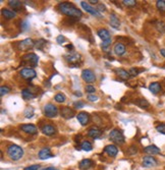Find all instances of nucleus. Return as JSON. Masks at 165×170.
I'll use <instances>...</instances> for the list:
<instances>
[{
  "instance_id": "nucleus-1",
  "label": "nucleus",
  "mask_w": 165,
  "mask_h": 170,
  "mask_svg": "<svg viewBox=\"0 0 165 170\" xmlns=\"http://www.w3.org/2000/svg\"><path fill=\"white\" fill-rule=\"evenodd\" d=\"M58 9L61 13L65 14L67 16H71V17L80 18L82 15V12L81 10L76 7L73 3H69V2H60L58 4Z\"/></svg>"
},
{
  "instance_id": "nucleus-2",
  "label": "nucleus",
  "mask_w": 165,
  "mask_h": 170,
  "mask_svg": "<svg viewBox=\"0 0 165 170\" xmlns=\"http://www.w3.org/2000/svg\"><path fill=\"white\" fill-rule=\"evenodd\" d=\"M6 152H7V155L12 161H18L20 159L22 158L24 156V150H22V147L17 146V145H9L6 149Z\"/></svg>"
},
{
  "instance_id": "nucleus-3",
  "label": "nucleus",
  "mask_w": 165,
  "mask_h": 170,
  "mask_svg": "<svg viewBox=\"0 0 165 170\" xmlns=\"http://www.w3.org/2000/svg\"><path fill=\"white\" fill-rule=\"evenodd\" d=\"M109 139L112 141L114 144L117 145H122L124 144V136H123L122 132L119 130L118 128H113L109 134Z\"/></svg>"
},
{
  "instance_id": "nucleus-4",
  "label": "nucleus",
  "mask_w": 165,
  "mask_h": 170,
  "mask_svg": "<svg viewBox=\"0 0 165 170\" xmlns=\"http://www.w3.org/2000/svg\"><path fill=\"white\" fill-rule=\"evenodd\" d=\"M44 114L46 115V117L48 118H53L56 117L58 115V108L53 104H46L44 106Z\"/></svg>"
},
{
  "instance_id": "nucleus-5",
  "label": "nucleus",
  "mask_w": 165,
  "mask_h": 170,
  "mask_svg": "<svg viewBox=\"0 0 165 170\" xmlns=\"http://www.w3.org/2000/svg\"><path fill=\"white\" fill-rule=\"evenodd\" d=\"M20 76L27 80H31L37 76L36 70L31 67H24L20 70Z\"/></svg>"
},
{
  "instance_id": "nucleus-6",
  "label": "nucleus",
  "mask_w": 165,
  "mask_h": 170,
  "mask_svg": "<svg viewBox=\"0 0 165 170\" xmlns=\"http://www.w3.org/2000/svg\"><path fill=\"white\" fill-rule=\"evenodd\" d=\"M22 59L24 60V63H28L31 66H36L39 61V57L34 53H28V54L24 55Z\"/></svg>"
},
{
  "instance_id": "nucleus-7",
  "label": "nucleus",
  "mask_w": 165,
  "mask_h": 170,
  "mask_svg": "<svg viewBox=\"0 0 165 170\" xmlns=\"http://www.w3.org/2000/svg\"><path fill=\"white\" fill-rule=\"evenodd\" d=\"M81 58V55L78 53H69V54L65 55V59L69 63H71V66H79Z\"/></svg>"
},
{
  "instance_id": "nucleus-8",
  "label": "nucleus",
  "mask_w": 165,
  "mask_h": 170,
  "mask_svg": "<svg viewBox=\"0 0 165 170\" xmlns=\"http://www.w3.org/2000/svg\"><path fill=\"white\" fill-rule=\"evenodd\" d=\"M157 164H158L157 160H156L153 156L148 155V156H144L143 157V162H142L143 167H146V168H151V167H155Z\"/></svg>"
},
{
  "instance_id": "nucleus-9",
  "label": "nucleus",
  "mask_w": 165,
  "mask_h": 170,
  "mask_svg": "<svg viewBox=\"0 0 165 170\" xmlns=\"http://www.w3.org/2000/svg\"><path fill=\"white\" fill-rule=\"evenodd\" d=\"M81 5H82V7L88 12V13L92 14V15L96 16V17H102V14L98 11V9H95L94 7H92V6H91L89 3H87L86 1H82Z\"/></svg>"
},
{
  "instance_id": "nucleus-10",
  "label": "nucleus",
  "mask_w": 165,
  "mask_h": 170,
  "mask_svg": "<svg viewBox=\"0 0 165 170\" xmlns=\"http://www.w3.org/2000/svg\"><path fill=\"white\" fill-rule=\"evenodd\" d=\"M35 46V43L32 39L28 38V39H24L22 40V42L18 43V49L22 51H27V50H30L32 49L33 47Z\"/></svg>"
},
{
  "instance_id": "nucleus-11",
  "label": "nucleus",
  "mask_w": 165,
  "mask_h": 170,
  "mask_svg": "<svg viewBox=\"0 0 165 170\" xmlns=\"http://www.w3.org/2000/svg\"><path fill=\"white\" fill-rule=\"evenodd\" d=\"M82 78L86 83H94L96 80V76L91 69H84L82 71Z\"/></svg>"
},
{
  "instance_id": "nucleus-12",
  "label": "nucleus",
  "mask_w": 165,
  "mask_h": 170,
  "mask_svg": "<svg viewBox=\"0 0 165 170\" xmlns=\"http://www.w3.org/2000/svg\"><path fill=\"white\" fill-rule=\"evenodd\" d=\"M144 152L146 154L150 155V156H154V155L160 154V149L155 145H150V146H147L144 148Z\"/></svg>"
},
{
  "instance_id": "nucleus-13",
  "label": "nucleus",
  "mask_w": 165,
  "mask_h": 170,
  "mask_svg": "<svg viewBox=\"0 0 165 170\" xmlns=\"http://www.w3.org/2000/svg\"><path fill=\"white\" fill-rule=\"evenodd\" d=\"M77 118H78V120H79L80 123H81V125L82 126L87 125V124L90 122V119H91L90 115L87 112H80L77 115Z\"/></svg>"
},
{
  "instance_id": "nucleus-14",
  "label": "nucleus",
  "mask_w": 165,
  "mask_h": 170,
  "mask_svg": "<svg viewBox=\"0 0 165 170\" xmlns=\"http://www.w3.org/2000/svg\"><path fill=\"white\" fill-rule=\"evenodd\" d=\"M101 136H102V130H101L99 127L93 126V127H91L90 129L88 130V136H90V138L94 139V140H96V139L100 138Z\"/></svg>"
},
{
  "instance_id": "nucleus-15",
  "label": "nucleus",
  "mask_w": 165,
  "mask_h": 170,
  "mask_svg": "<svg viewBox=\"0 0 165 170\" xmlns=\"http://www.w3.org/2000/svg\"><path fill=\"white\" fill-rule=\"evenodd\" d=\"M41 130H42V132L45 136H53V134H56V128H55V126L52 125V124H45Z\"/></svg>"
},
{
  "instance_id": "nucleus-16",
  "label": "nucleus",
  "mask_w": 165,
  "mask_h": 170,
  "mask_svg": "<svg viewBox=\"0 0 165 170\" xmlns=\"http://www.w3.org/2000/svg\"><path fill=\"white\" fill-rule=\"evenodd\" d=\"M20 129L30 134H36L38 132L36 125H34V124H22V125H20Z\"/></svg>"
},
{
  "instance_id": "nucleus-17",
  "label": "nucleus",
  "mask_w": 165,
  "mask_h": 170,
  "mask_svg": "<svg viewBox=\"0 0 165 170\" xmlns=\"http://www.w3.org/2000/svg\"><path fill=\"white\" fill-rule=\"evenodd\" d=\"M60 114L65 119H71V118H73L75 116V110L69 108V107H62L60 110Z\"/></svg>"
},
{
  "instance_id": "nucleus-18",
  "label": "nucleus",
  "mask_w": 165,
  "mask_h": 170,
  "mask_svg": "<svg viewBox=\"0 0 165 170\" xmlns=\"http://www.w3.org/2000/svg\"><path fill=\"white\" fill-rule=\"evenodd\" d=\"M104 152L108 155L109 157H115L118 153V149L115 145H108L104 148Z\"/></svg>"
},
{
  "instance_id": "nucleus-19",
  "label": "nucleus",
  "mask_w": 165,
  "mask_h": 170,
  "mask_svg": "<svg viewBox=\"0 0 165 170\" xmlns=\"http://www.w3.org/2000/svg\"><path fill=\"white\" fill-rule=\"evenodd\" d=\"M54 155L51 153V150L49 148H43L42 150H40L39 152V158L41 160H46V159L52 158Z\"/></svg>"
},
{
  "instance_id": "nucleus-20",
  "label": "nucleus",
  "mask_w": 165,
  "mask_h": 170,
  "mask_svg": "<svg viewBox=\"0 0 165 170\" xmlns=\"http://www.w3.org/2000/svg\"><path fill=\"white\" fill-rule=\"evenodd\" d=\"M97 34H98L99 38L102 39L103 42H105V41H109V40H111L110 33H109L108 31L106 30V29H99L98 32H97Z\"/></svg>"
},
{
  "instance_id": "nucleus-21",
  "label": "nucleus",
  "mask_w": 165,
  "mask_h": 170,
  "mask_svg": "<svg viewBox=\"0 0 165 170\" xmlns=\"http://www.w3.org/2000/svg\"><path fill=\"white\" fill-rule=\"evenodd\" d=\"M94 165V162H93L91 159H82V160L80 162L79 167L81 170H87Z\"/></svg>"
},
{
  "instance_id": "nucleus-22",
  "label": "nucleus",
  "mask_w": 165,
  "mask_h": 170,
  "mask_svg": "<svg viewBox=\"0 0 165 170\" xmlns=\"http://www.w3.org/2000/svg\"><path fill=\"white\" fill-rule=\"evenodd\" d=\"M114 71H115V73H116L120 78H122V80H129V78H131L129 72L122 69V68H115Z\"/></svg>"
},
{
  "instance_id": "nucleus-23",
  "label": "nucleus",
  "mask_w": 165,
  "mask_h": 170,
  "mask_svg": "<svg viewBox=\"0 0 165 170\" xmlns=\"http://www.w3.org/2000/svg\"><path fill=\"white\" fill-rule=\"evenodd\" d=\"M110 24L112 28H114L115 30H118L120 28V22H119V18L117 17L116 14L111 13L110 14Z\"/></svg>"
},
{
  "instance_id": "nucleus-24",
  "label": "nucleus",
  "mask_w": 165,
  "mask_h": 170,
  "mask_svg": "<svg viewBox=\"0 0 165 170\" xmlns=\"http://www.w3.org/2000/svg\"><path fill=\"white\" fill-rule=\"evenodd\" d=\"M113 50H114L116 55L122 56L125 53V46L123 44H121V43H116V44L114 45V49H113Z\"/></svg>"
},
{
  "instance_id": "nucleus-25",
  "label": "nucleus",
  "mask_w": 165,
  "mask_h": 170,
  "mask_svg": "<svg viewBox=\"0 0 165 170\" xmlns=\"http://www.w3.org/2000/svg\"><path fill=\"white\" fill-rule=\"evenodd\" d=\"M1 13H2V15H3L5 18H7V20H11V18H13L16 16L15 11L7 9V8H3V9L1 10Z\"/></svg>"
},
{
  "instance_id": "nucleus-26",
  "label": "nucleus",
  "mask_w": 165,
  "mask_h": 170,
  "mask_svg": "<svg viewBox=\"0 0 165 170\" xmlns=\"http://www.w3.org/2000/svg\"><path fill=\"white\" fill-rule=\"evenodd\" d=\"M149 90L151 91L153 94H158V93L161 91V85L159 84L158 82H154V83H151L149 86Z\"/></svg>"
},
{
  "instance_id": "nucleus-27",
  "label": "nucleus",
  "mask_w": 165,
  "mask_h": 170,
  "mask_svg": "<svg viewBox=\"0 0 165 170\" xmlns=\"http://www.w3.org/2000/svg\"><path fill=\"white\" fill-rule=\"evenodd\" d=\"M22 96L24 100H30V99H33L36 97L34 94H33V92L30 90V89H24V90L22 91Z\"/></svg>"
},
{
  "instance_id": "nucleus-28",
  "label": "nucleus",
  "mask_w": 165,
  "mask_h": 170,
  "mask_svg": "<svg viewBox=\"0 0 165 170\" xmlns=\"http://www.w3.org/2000/svg\"><path fill=\"white\" fill-rule=\"evenodd\" d=\"M8 4H9V6L12 8L13 10H18L22 8V1H18V0H9L8 1Z\"/></svg>"
},
{
  "instance_id": "nucleus-29",
  "label": "nucleus",
  "mask_w": 165,
  "mask_h": 170,
  "mask_svg": "<svg viewBox=\"0 0 165 170\" xmlns=\"http://www.w3.org/2000/svg\"><path fill=\"white\" fill-rule=\"evenodd\" d=\"M81 149L86 152H90V151L93 150V146L89 141H84V142L81 144Z\"/></svg>"
},
{
  "instance_id": "nucleus-30",
  "label": "nucleus",
  "mask_w": 165,
  "mask_h": 170,
  "mask_svg": "<svg viewBox=\"0 0 165 170\" xmlns=\"http://www.w3.org/2000/svg\"><path fill=\"white\" fill-rule=\"evenodd\" d=\"M137 105L139 107H141V108H144V109H146V108H148V107L150 106V104H149V102H148L146 99H138L137 100Z\"/></svg>"
},
{
  "instance_id": "nucleus-31",
  "label": "nucleus",
  "mask_w": 165,
  "mask_h": 170,
  "mask_svg": "<svg viewBox=\"0 0 165 170\" xmlns=\"http://www.w3.org/2000/svg\"><path fill=\"white\" fill-rule=\"evenodd\" d=\"M156 7L159 11L165 12V0H158L156 2Z\"/></svg>"
},
{
  "instance_id": "nucleus-32",
  "label": "nucleus",
  "mask_w": 165,
  "mask_h": 170,
  "mask_svg": "<svg viewBox=\"0 0 165 170\" xmlns=\"http://www.w3.org/2000/svg\"><path fill=\"white\" fill-rule=\"evenodd\" d=\"M46 41L44 40V39H40V40H38L36 43H35V47H36L38 50H43V47L46 45Z\"/></svg>"
},
{
  "instance_id": "nucleus-33",
  "label": "nucleus",
  "mask_w": 165,
  "mask_h": 170,
  "mask_svg": "<svg viewBox=\"0 0 165 170\" xmlns=\"http://www.w3.org/2000/svg\"><path fill=\"white\" fill-rule=\"evenodd\" d=\"M54 99L57 103H63L65 101V96L63 94H61V93H58V94L55 95Z\"/></svg>"
},
{
  "instance_id": "nucleus-34",
  "label": "nucleus",
  "mask_w": 165,
  "mask_h": 170,
  "mask_svg": "<svg viewBox=\"0 0 165 170\" xmlns=\"http://www.w3.org/2000/svg\"><path fill=\"white\" fill-rule=\"evenodd\" d=\"M143 70L144 69H138V68L133 67V68H131V69L129 70V74H131V76H137L138 74L141 73Z\"/></svg>"
},
{
  "instance_id": "nucleus-35",
  "label": "nucleus",
  "mask_w": 165,
  "mask_h": 170,
  "mask_svg": "<svg viewBox=\"0 0 165 170\" xmlns=\"http://www.w3.org/2000/svg\"><path fill=\"white\" fill-rule=\"evenodd\" d=\"M24 116H26L27 118H32L33 116H34V109H33L32 107L27 108L26 111H24Z\"/></svg>"
},
{
  "instance_id": "nucleus-36",
  "label": "nucleus",
  "mask_w": 165,
  "mask_h": 170,
  "mask_svg": "<svg viewBox=\"0 0 165 170\" xmlns=\"http://www.w3.org/2000/svg\"><path fill=\"white\" fill-rule=\"evenodd\" d=\"M10 92V88L7 86H1V88H0V95L1 96H4V95L8 94V93Z\"/></svg>"
},
{
  "instance_id": "nucleus-37",
  "label": "nucleus",
  "mask_w": 165,
  "mask_h": 170,
  "mask_svg": "<svg viewBox=\"0 0 165 170\" xmlns=\"http://www.w3.org/2000/svg\"><path fill=\"white\" fill-rule=\"evenodd\" d=\"M86 92L88 93L89 95H93L96 92V89H95V87L92 86V85H88V86L86 87Z\"/></svg>"
},
{
  "instance_id": "nucleus-38",
  "label": "nucleus",
  "mask_w": 165,
  "mask_h": 170,
  "mask_svg": "<svg viewBox=\"0 0 165 170\" xmlns=\"http://www.w3.org/2000/svg\"><path fill=\"white\" fill-rule=\"evenodd\" d=\"M156 129H157V132H160V134H165V123H161V124H159V125H157L156 126Z\"/></svg>"
},
{
  "instance_id": "nucleus-39",
  "label": "nucleus",
  "mask_w": 165,
  "mask_h": 170,
  "mask_svg": "<svg viewBox=\"0 0 165 170\" xmlns=\"http://www.w3.org/2000/svg\"><path fill=\"white\" fill-rule=\"evenodd\" d=\"M122 3L127 6H135L136 4H137V2H136L135 0H123Z\"/></svg>"
},
{
  "instance_id": "nucleus-40",
  "label": "nucleus",
  "mask_w": 165,
  "mask_h": 170,
  "mask_svg": "<svg viewBox=\"0 0 165 170\" xmlns=\"http://www.w3.org/2000/svg\"><path fill=\"white\" fill-rule=\"evenodd\" d=\"M127 152H129V155H136L138 152H139V151H138V148L136 146H131V148H129V150L127 151Z\"/></svg>"
},
{
  "instance_id": "nucleus-41",
  "label": "nucleus",
  "mask_w": 165,
  "mask_h": 170,
  "mask_svg": "<svg viewBox=\"0 0 165 170\" xmlns=\"http://www.w3.org/2000/svg\"><path fill=\"white\" fill-rule=\"evenodd\" d=\"M98 96H96V95H89L88 96V100L90 102H96V101H98Z\"/></svg>"
},
{
  "instance_id": "nucleus-42",
  "label": "nucleus",
  "mask_w": 165,
  "mask_h": 170,
  "mask_svg": "<svg viewBox=\"0 0 165 170\" xmlns=\"http://www.w3.org/2000/svg\"><path fill=\"white\" fill-rule=\"evenodd\" d=\"M73 106H75L76 109H81V108H82V107L85 106V104L82 102H81V101H79V102H75V103H73Z\"/></svg>"
},
{
  "instance_id": "nucleus-43",
  "label": "nucleus",
  "mask_w": 165,
  "mask_h": 170,
  "mask_svg": "<svg viewBox=\"0 0 165 170\" xmlns=\"http://www.w3.org/2000/svg\"><path fill=\"white\" fill-rule=\"evenodd\" d=\"M56 41H57V43H58V44H62V43H64L65 42L64 36H62V35H59V36L57 37Z\"/></svg>"
},
{
  "instance_id": "nucleus-44",
  "label": "nucleus",
  "mask_w": 165,
  "mask_h": 170,
  "mask_svg": "<svg viewBox=\"0 0 165 170\" xmlns=\"http://www.w3.org/2000/svg\"><path fill=\"white\" fill-rule=\"evenodd\" d=\"M110 44H111V40L105 41V42H103L102 43V48H103V50H106V49L108 48L109 46H110Z\"/></svg>"
},
{
  "instance_id": "nucleus-45",
  "label": "nucleus",
  "mask_w": 165,
  "mask_h": 170,
  "mask_svg": "<svg viewBox=\"0 0 165 170\" xmlns=\"http://www.w3.org/2000/svg\"><path fill=\"white\" fill-rule=\"evenodd\" d=\"M39 168H40V165H32V166L26 167L24 170H38Z\"/></svg>"
},
{
  "instance_id": "nucleus-46",
  "label": "nucleus",
  "mask_w": 165,
  "mask_h": 170,
  "mask_svg": "<svg viewBox=\"0 0 165 170\" xmlns=\"http://www.w3.org/2000/svg\"><path fill=\"white\" fill-rule=\"evenodd\" d=\"M106 9V7H105L103 4H98V11L101 12V11H104V10Z\"/></svg>"
},
{
  "instance_id": "nucleus-47",
  "label": "nucleus",
  "mask_w": 165,
  "mask_h": 170,
  "mask_svg": "<svg viewBox=\"0 0 165 170\" xmlns=\"http://www.w3.org/2000/svg\"><path fill=\"white\" fill-rule=\"evenodd\" d=\"M160 54H161L163 57H165V49H163V48L160 49Z\"/></svg>"
},
{
  "instance_id": "nucleus-48",
  "label": "nucleus",
  "mask_w": 165,
  "mask_h": 170,
  "mask_svg": "<svg viewBox=\"0 0 165 170\" xmlns=\"http://www.w3.org/2000/svg\"><path fill=\"white\" fill-rule=\"evenodd\" d=\"M41 170H56V169H55L54 167H46V168H43Z\"/></svg>"
},
{
  "instance_id": "nucleus-49",
  "label": "nucleus",
  "mask_w": 165,
  "mask_h": 170,
  "mask_svg": "<svg viewBox=\"0 0 165 170\" xmlns=\"http://www.w3.org/2000/svg\"><path fill=\"white\" fill-rule=\"evenodd\" d=\"M75 95L76 96H79V97H82V94L81 92H75Z\"/></svg>"
},
{
  "instance_id": "nucleus-50",
  "label": "nucleus",
  "mask_w": 165,
  "mask_h": 170,
  "mask_svg": "<svg viewBox=\"0 0 165 170\" xmlns=\"http://www.w3.org/2000/svg\"><path fill=\"white\" fill-rule=\"evenodd\" d=\"M66 48L67 49H73V45H67Z\"/></svg>"
},
{
  "instance_id": "nucleus-51",
  "label": "nucleus",
  "mask_w": 165,
  "mask_h": 170,
  "mask_svg": "<svg viewBox=\"0 0 165 170\" xmlns=\"http://www.w3.org/2000/svg\"><path fill=\"white\" fill-rule=\"evenodd\" d=\"M90 3H98V1L97 0H95V1H93V0H91V1H89Z\"/></svg>"
}]
</instances>
